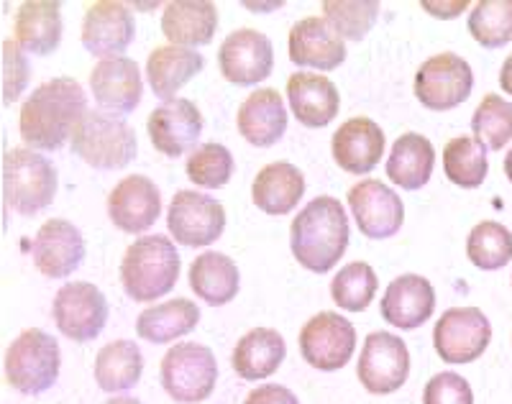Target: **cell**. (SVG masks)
<instances>
[{
  "mask_svg": "<svg viewBox=\"0 0 512 404\" xmlns=\"http://www.w3.org/2000/svg\"><path fill=\"white\" fill-rule=\"evenodd\" d=\"M88 113V95L72 77H57L39 85L26 98L18 131L31 151H57L72 139L77 123Z\"/></svg>",
  "mask_w": 512,
  "mask_h": 404,
  "instance_id": "obj_1",
  "label": "cell"
},
{
  "mask_svg": "<svg viewBox=\"0 0 512 404\" xmlns=\"http://www.w3.org/2000/svg\"><path fill=\"white\" fill-rule=\"evenodd\" d=\"M349 218L336 197L310 200L290 226V249L297 264L308 272H331L349 249Z\"/></svg>",
  "mask_w": 512,
  "mask_h": 404,
  "instance_id": "obj_2",
  "label": "cell"
},
{
  "mask_svg": "<svg viewBox=\"0 0 512 404\" xmlns=\"http://www.w3.org/2000/svg\"><path fill=\"white\" fill-rule=\"evenodd\" d=\"M180 266V254L167 236L136 238L121 261L123 292L134 302L159 300L175 289Z\"/></svg>",
  "mask_w": 512,
  "mask_h": 404,
  "instance_id": "obj_3",
  "label": "cell"
},
{
  "mask_svg": "<svg viewBox=\"0 0 512 404\" xmlns=\"http://www.w3.org/2000/svg\"><path fill=\"white\" fill-rule=\"evenodd\" d=\"M72 151L93 169H123L136 159L139 141L121 116L88 110L72 133Z\"/></svg>",
  "mask_w": 512,
  "mask_h": 404,
  "instance_id": "obj_4",
  "label": "cell"
},
{
  "mask_svg": "<svg viewBox=\"0 0 512 404\" xmlns=\"http://www.w3.org/2000/svg\"><path fill=\"white\" fill-rule=\"evenodd\" d=\"M3 195L18 215L47 210L57 195V169L31 149H8L3 156Z\"/></svg>",
  "mask_w": 512,
  "mask_h": 404,
  "instance_id": "obj_5",
  "label": "cell"
},
{
  "mask_svg": "<svg viewBox=\"0 0 512 404\" xmlns=\"http://www.w3.org/2000/svg\"><path fill=\"white\" fill-rule=\"evenodd\" d=\"M62 351L47 330L29 328L6 351V381L21 394H44L59 379Z\"/></svg>",
  "mask_w": 512,
  "mask_h": 404,
  "instance_id": "obj_6",
  "label": "cell"
},
{
  "mask_svg": "<svg viewBox=\"0 0 512 404\" xmlns=\"http://www.w3.org/2000/svg\"><path fill=\"white\" fill-rule=\"evenodd\" d=\"M159 379L169 397L180 404H198L213 394L218 381L216 356L200 343H177L162 358Z\"/></svg>",
  "mask_w": 512,
  "mask_h": 404,
  "instance_id": "obj_7",
  "label": "cell"
},
{
  "mask_svg": "<svg viewBox=\"0 0 512 404\" xmlns=\"http://www.w3.org/2000/svg\"><path fill=\"white\" fill-rule=\"evenodd\" d=\"M472 90L474 72L459 54H436L425 59L415 72V98L428 110H454L469 100Z\"/></svg>",
  "mask_w": 512,
  "mask_h": 404,
  "instance_id": "obj_8",
  "label": "cell"
},
{
  "mask_svg": "<svg viewBox=\"0 0 512 404\" xmlns=\"http://www.w3.org/2000/svg\"><path fill=\"white\" fill-rule=\"evenodd\" d=\"M492 325L479 307H451L436 320L433 348L446 364H472L487 351Z\"/></svg>",
  "mask_w": 512,
  "mask_h": 404,
  "instance_id": "obj_9",
  "label": "cell"
},
{
  "mask_svg": "<svg viewBox=\"0 0 512 404\" xmlns=\"http://www.w3.org/2000/svg\"><path fill=\"white\" fill-rule=\"evenodd\" d=\"M167 228L177 243L203 249L226 231V210L218 200L195 190H180L167 210Z\"/></svg>",
  "mask_w": 512,
  "mask_h": 404,
  "instance_id": "obj_10",
  "label": "cell"
},
{
  "mask_svg": "<svg viewBox=\"0 0 512 404\" xmlns=\"http://www.w3.org/2000/svg\"><path fill=\"white\" fill-rule=\"evenodd\" d=\"M54 323L75 343L95 341L108 323V300L95 284L70 282L54 297Z\"/></svg>",
  "mask_w": 512,
  "mask_h": 404,
  "instance_id": "obj_11",
  "label": "cell"
},
{
  "mask_svg": "<svg viewBox=\"0 0 512 404\" xmlns=\"http://www.w3.org/2000/svg\"><path fill=\"white\" fill-rule=\"evenodd\" d=\"M408 374L410 353L405 341L387 330L369 333L356 366L361 387L372 394H392L408 381Z\"/></svg>",
  "mask_w": 512,
  "mask_h": 404,
  "instance_id": "obj_12",
  "label": "cell"
},
{
  "mask_svg": "<svg viewBox=\"0 0 512 404\" xmlns=\"http://www.w3.org/2000/svg\"><path fill=\"white\" fill-rule=\"evenodd\" d=\"M356 351V330L338 312H318L300 330V353L313 369H344Z\"/></svg>",
  "mask_w": 512,
  "mask_h": 404,
  "instance_id": "obj_13",
  "label": "cell"
},
{
  "mask_svg": "<svg viewBox=\"0 0 512 404\" xmlns=\"http://www.w3.org/2000/svg\"><path fill=\"white\" fill-rule=\"evenodd\" d=\"M346 200L361 236L372 241L392 238L405 223V205L400 195L379 179H361L359 185L351 187Z\"/></svg>",
  "mask_w": 512,
  "mask_h": 404,
  "instance_id": "obj_14",
  "label": "cell"
},
{
  "mask_svg": "<svg viewBox=\"0 0 512 404\" xmlns=\"http://www.w3.org/2000/svg\"><path fill=\"white\" fill-rule=\"evenodd\" d=\"M218 67L221 75L231 85L251 87L256 82L267 80L274 70L272 41L254 29H239L226 36L218 52Z\"/></svg>",
  "mask_w": 512,
  "mask_h": 404,
  "instance_id": "obj_15",
  "label": "cell"
},
{
  "mask_svg": "<svg viewBox=\"0 0 512 404\" xmlns=\"http://www.w3.org/2000/svg\"><path fill=\"white\" fill-rule=\"evenodd\" d=\"M146 131L159 154L177 159L187 151L198 149V139L203 133V116L198 105L187 98H175L152 110L146 121Z\"/></svg>",
  "mask_w": 512,
  "mask_h": 404,
  "instance_id": "obj_16",
  "label": "cell"
},
{
  "mask_svg": "<svg viewBox=\"0 0 512 404\" xmlns=\"http://www.w3.org/2000/svg\"><path fill=\"white\" fill-rule=\"evenodd\" d=\"M136 36L134 13L116 0L93 3L82 18V47L93 57H121Z\"/></svg>",
  "mask_w": 512,
  "mask_h": 404,
  "instance_id": "obj_17",
  "label": "cell"
},
{
  "mask_svg": "<svg viewBox=\"0 0 512 404\" xmlns=\"http://www.w3.org/2000/svg\"><path fill=\"white\" fill-rule=\"evenodd\" d=\"M90 90L93 98L105 113L128 116L134 113L144 95L139 64L128 57L100 59L90 72Z\"/></svg>",
  "mask_w": 512,
  "mask_h": 404,
  "instance_id": "obj_18",
  "label": "cell"
},
{
  "mask_svg": "<svg viewBox=\"0 0 512 404\" xmlns=\"http://www.w3.org/2000/svg\"><path fill=\"white\" fill-rule=\"evenodd\" d=\"M34 264L44 277L64 279L77 272L85 259V238L70 220L52 218L36 233L31 243Z\"/></svg>",
  "mask_w": 512,
  "mask_h": 404,
  "instance_id": "obj_19",
  "label": "cell"
},
{
  "mask_svg": "<svg viewBox=\"0 0 512 404\" xmlns=\"http://www.w3.org/2000/svg\"><path fill=\"white\" fill-rule=\"evenodd\" d=\"M108 215L123 233H144L162 215L159 187L144 174L123 177L108 195Z\"/></svg>",
  "mask_w": 512,
  "mask_h": 404,
  "instance_id": "obj_20",
  "label": "cell"
},
{
  "mask_svg": "<svg viewBox=\"0 0 512 404\" xmlns=\"http://www.w3.org/2000/svg\"><path fill=\"white\" fill-rule=\"evenodd\" d=\"M290 59L297 67H315L320 72L336 70L346 62V44L326 18L308 16L290 29Z\"/></svg>",
  "mask_w": 512,
  "mask_h": 404,
  "instance_id": "obj_21",
  "label": "cell"
},
{
  "mask_svg": "<svg viewBox=\"0 0 512 404\" xmlns=\"http://www.w3.org/2000/svg\"><path fill=\"white\" fill-rule=\"evenodd\" d=\"M331 154L333 162L344 169V172L356 174V177L369 174L377 167L384 154L382 128L372 118H349V121L341 123L338 131L333 133Z\"/></svg>",
  "mask_w": 512,
  "mask_h": 404,
  "instance_id": "obj_22",
  "label": "cell"
},
{
  "mask_svg": "<svg viewBox=\"0 0 512 404\" xmlns=\"http://www.w3.org/2000/svg\"><path fill=\"white\" fill-rule=\"evenodd\" d=\"M382 318L400 330H415L431 320L436 310V289L420 274H402L392 279L382 297Z\"/></svg>",
  "mask_w": 512,
  "mask_h": 404,
  "instance_id": "obj_23",
  "label": "cell"
},
{
  "mask_svg": "<svg viewBox=\"0 0 512 404\" xmlns=\"http://www.w3.org/2000/svg\"><path fill=\"white\" fill-rule=\"evenodd\" d=\"M236 126L251 146H259V149L274 146L287 131L285 100L274 87L256 90L241 103L236 113Z\"/></svg>",
  "mask_w": 512,
  "mask_h": 404,
  "instance_id": "obj_24",
  "label": "cell"
},
{
  "mask_svg": "<svg viewBox=\"0 0 512 404\" xmlns=\"http://www.w3.org/2000/svg\"><path fill=\"white\" fill-rule=\"evenodd\" d=\"M287 100L297 121L308 128H323L338 116L341 95L326 75L297 72L287 80Z\"/></svg>",
  "mask_w": 512,
  "mask_h": 404,
  "instance_id": "obj_25",
  "label": "cell"
},
{
  "mask_svg": "<svg viewBox=\"0 0 512 404\" xmlns=\"http://www.w3.org/2000/svg\"><path fill=\"white\" fill-rule=\"evenodd\" d=\"M218 29V8L208 0H177L162 13V34L172 47H205Z\"/></svg>",
  "mask_w": 512,
  "mask_h": 404,
  "instance_id": "obj_26",
  "label": "cell"
},
{
  "mask_svg": "<svg viewBox=\"0 0 512 404\" xmlns=\"http://www.w3.org/2000/svg\"><path fill=\"white\" fill-rule=\"evenodd\" d=\"M62 31V8L54 0H26L13 21L18 47L39 57H47L59 47Z\"/></svg>",
  "mask_w": 512,
  "mask_h": 404,
  "instance_id": "obj_27",
  "label": "cell"
},
{
  "mask_svg": "<svg viewBox=\"0 0 512 404\" xmlns=\"http://www.w3.org/2000/svg\"><path fill=\"white\" fill-rule=\"evenodd\" d=\"M305 195L303 172L290 162H272L256 174L251 185V200L262 213L287 215Z\"/></svg>",
  "mask_w": 512,
  "mask_h": 404,
  "instance_id": "obj_28",
  "label": "cell"
},
{
  "mask_svg": "<svg viewBox=\"0 0 512 404\" xmlns=\"http://www.w3.org/2000/svg\"><path fill=\"white\" fill-rule=\"evenodd\" d=\"M287 356L285 338L272 328H254L236 343L231 356L233 371L244 381H264L280 369Z\"/></svg>",
  "mask_w": 512,
  "mask_h": 404,
  "instance_id": "obj_29",
  "label": "cell"
},
{
  "mask_svg": "<svg viewBox=\"0 0 512 404\" xmlns=\"http://www.w3.org/2000/svg\"><path fill=\"white\" fill-rule=\"evenodd\" d=\"M203 67V54H198L195 49L167 44V47H157L149 54V59H146V77H149L154 95L167 103V100H175V95L180 93L192 77L200 75Z\"/></svg>",
  "mask_w": 512,
  "mask_h": 404,
  "instance_id": "obj_30",
  "label": "cell"
},
{
  "mask_svg": "<svg viewBox=\"0 0 512 404\" xmlns=\"http://www.w3.org/2000/svg\"><path fill=\"white\" fill-rule=\"evenodd\" d=\"M436 167V149L420 133H402L387 156V177L400 190L415 192L428 185Z\"/></svg>",
  "mask_w": 512,
  "mask_h": 404,
  "instance_id": "obj_31",
  "label": "cell"
},
{
  "mask_svg": "<svg viewBox=\"0 0 512 404\" xmlns=\"http://www.w3.org/2000/svg\"><path fill=\"white\" fill-rule=\"evenodd\" d=\"M198 323V305L192 300H185V297H177V300H167L141 312L139 320H136V333H139L141 341L162 346V343H172L182 335L192 333L198 328Z\"/></svg>",
  "mask_w": 512,
  "mask_h": 404,
  "instance_id": "obj_32",
  "label": "cell"
},
{
  "mask_svg": "<svg viewBox=\"0 0 512 404\" xmlns=\"http://www.w3.org/2000/svg\"><path fill=\"white\" fill-rule=\"evenodd\" d=\"M239 269L228 259L226 254L218 251H205L190 266V289L195 297L213 307L228 305L233 297L239 295Z\"/></svg>",
  "mask_w": 512,
  "mask_h": 404,
  "instance_id": "obj_33",
  "label": "cell"
},
{
  "mask_svg": "<svg viewBox=\"0 0 512 404\" xmlns=\"http://www.w3.org/2000/svg\"><path fill=\"white\" fill-rule=\"evenodd\" d=\"M144 374V353L134 341H113L103 346L95 358V381L108 394L128 392Z\"/></svg>",
  "mask_w": 512,
  "mask_h": 404,
  "instance_id": "obj_34",
  "label": "cell"
},
{
  "mask_svg": "<svg viewBox=\"0 0 512 404\" xmlns=\"http://www.w3.org/2000/svg\"><path fill=\"white\" fill-rule=\"evenodd\" d=\"M443 172L456 187L477 190L489 172L487 146L474 136H456L443 146Z\"/></svg>",
  "mask_w": 512,
  "mask_h": 404,
  "instance_id": "obj_35",
  "label": "cell"
},
{
  "mask_svg": "<svg viewBox=\"0 0 512 404\" xmlns=\"http://www.w3.org/2000/svg\"><path fill=\"white\" fill-rule=\"evenodd\" d=\"M466 256L482 272H497L512 259V233L497 220H482L466 238Z\"/></svg>",
  "mask_w": 512,
  "mask_h": 404,
  "instance_id": "obj_36",
  "label": "cell"
},
{
  "mask_svg": "<svg viewBox=\"0 0 512 404\" xmlns=\"http://www.w3.org/2000/svg\"><path fill=\"white\" fill-rule=\"evenodd\" d=\"M377 272L367 261H351L331 282V297L341 310L364 312L377 295Z\"/></svg>",
  "mask_w": 512,
  "mask_h": 404,
  "instance_id": "obj_37",
  "label": "cell"
},
{
  "mask_svg": "<svg viewBox=\"0 0 512 404\" xmlns=\"http://www.w3.org/2000/svg\"><path fill=\"white\" fill-rule=\"evenodd\" d=\"M469 34L484 49H500L512 41V0H482L469 13Z\"/></svg>",
  "mask_w": 512,
  "mask_h": 404,
  "instance_id": "obj_38",
  "label": "cell"
},
{
  "mask_svg": "<svg viewBox=\"0 0 512 404\" xmlns=\"http://www.w3.org/2000/svg\"><path fill=\"white\" fill-rule=\"evenodd\" d=\"M474 139L482 141L487 149L500 151L512 139V103L502 95H484L472 116Z\"/></svg>",
  "mask_w": 512,
  "mask_h": 404,
  "instance_id": "obj_39",
  "label": "cell"
},
{
  "mask_svg": "<svg viewBox=\"0 0 512 404\" xmlns=\"http://www.w3.org/2000/svg\"><path fill=\"white\" fill-rule=\"evenodd\" d=\"M323 13L341 39L361 41L377 24L379 3L377 0H326Z\"/></svg>",
  "mask_w": 512,
  "mask_h": 404,
  "instance_id": "obj_40",
  "label": "cell"
},
{
  "mask_svg": "<svg viewBox=\"0 0 512 404\" xmlns=\"http://www.w3.org/2000/svg\"><path fill=\"white\" fill-rule=\"evenodd\" d=\"M233 154L223 144H200L190 151L185 164L187 179L192 185L205 187V190H218L226 187L233 177Z\"/></svg>",
  "mask_w": 512,
  "mask_h": 404,
  "instance_id": "obj_41",
  "label": "cell"
},
{
  "mask_svg": "<svg viewBox=\"0 0 512 404\" xmlns=\"http://www.w3.org/2000/svg\"><path fill=\"white\" fill-rule=\"evenodd\" d=\"M31 67L24 49L18 47V41H3V103L11 105L24 95L29 85Z\"/></svg>",
  "mask_w": 512,
  "mask_h": 404,
  "instance_id": "obj_42",
  "label": "cell"
},
{
  "mask_svg": "<svg viewBox=\"0 0 512 404\" xmlns=\"http://www.w3.org/2000/svg\"><path fill=\"white\" fill-rule=\"evenodd\" d=\"M423 404H474V392L464 376L441 371L425 384Z\"/></svg>",
  "mask_w": 512,
  "mask_h": 404,
  "instance_id": "obj_43",
  "label": "cell"
},
{
  "mask_svg": "<svg viewBox=\"0 0 512 404\" xmlns=\"http://www.w3.org/2000/svg\"><path fill=\"white\" fill-rule=\"evenodd\" d=\"M244 404H300L295 394L290 392L282 384H264V387H256L254 392H249V397L244 399Z\"/></svg>",
  "mask_w": 512,
  "mask_h": 404,
  "instance_id": "obj_44",
  "label": "cell"
},
{
  "mask_svg": "<svg viewBox=\"0 0 512 404\" xmlns=\"http://www.w3.org/2000/svg\"><path fill=\"white\" fill-rule=\"evenodd\" d=\"M420 6L436 18H456L461 11L469 8V3H466V0H456V3H433V0H423Z\"/></svg>",
  "mask_w": 512,
  "mask_h": 404,
  "instance_id": "obj_45",
  "label": "cell"
},
{
  "mask_svg": "<svg viewBox=\"0 0 512 404\" xmlns=\"http://www.w3.org/2000/svg\"><path fill=\"white\" fill-rule=\"evenodd\" d=\"M500 87L505 95H512V54L502 62V70H500Z\"/></svg>",
  "mask_w": 512,
  "mask_h": 404,
  "instance_id": "obj_46",
  "label": "cell"
},
{
  "mask_svg": "<svg viewBox=\"0 0 512 404\" xmlns=\"http://www.w3.org/2000/svg\"><path fill=\"white\" fill-rule=\"evenodd\" d=\"M105 404H141V402L136 397H113V399H108Z\"/></svg>",
  "mask_w": 512,
  "mask_h": 404,
  "instance_id": "obj_47",
  "label": "cell"
},
{
  "mask_svg": "<svg viewBox=\"0 0 512 404\" xmlns=\"http://www.w3.org/2000/svg\"><path fill=\"white\" fill-rule=\"evenodd\" d=\"M505 177L512 182V149L507 151V156H505Z\"/></svg>",
  "mask_w": 512,
  "mask_h": 404,
  "instance_id": "obj_48",
  "label": "cell"
}]
</instances>
